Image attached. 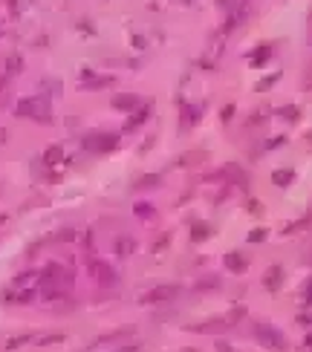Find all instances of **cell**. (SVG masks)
Here are the masks:
<instances>
[{"label":"cell","instance_id":"6da1fadb","mask_svg":"<svg viewBox=\"0 0 312 352\" xmlns=\"http://www.w3.org/2000/svg\"><path fill=\"white\" fill-rule=\"evenodd\" d=\"M20 118H35V121H52V110L46 104V99H23L15 107Z\"/></svg>","mask_w":312,"mask_h":352},{"label":"cell","instance_id":"7a4b0ae2","mask_svg":"<svg viewBox=\"0 0 312 352\" xmlns=\"http://www.w3.org/2000/svg\"><path fill=\"white\" fill-rule=\"evenodd\" d=\"M116 145H119V136H113V133H93L84 139V147H87V150H96V153L113 150Z\"/></svg>","mask_w":312,"mask_h":352},{"label":"cell","instance_id":"3957f363","mask_svg":"<svg viewBox=\"0 0 312 352\" xmlns=\"http://www.w3.org/2000/svg\"><path fill=\"white\" fill-rule=\"evenodd\" d=\"M258 338H260V343H266L269 349H283L286 346V341H283V335L277 332L275 326H269V324H258Z\"/></svg>","mask_w":312,"mask_h":352},{"label":"cell","instance_id":"277c9868","mask_svg":"<svg viewBox=\"0 0 312 352\" xmlns=\"http://www.w3.org/2000/svg\"><path fill=\"white\" fill-rule=\"evenodd\" d=\"M179 295V286H156V289L145 292L142 300L145 303H168V300H174Z\"/></svg>","mask_w":312,"mask_h":352},{"label":"cell","instance_id":"5b68a950","mask_svg":"<svg viewBox=\"0 0 312 352\" xmlns=\"http://www.w3.org/2000/svg\"><path fill=\"white\" fill-rule=\"evenodd\" d=\"M90 271H93V277H96L101 286H116V271L110 269L107 263L93 260V263H90Z\"/></svg>","mask_w":312,"mask_h":352},{"label":"cell","instance_id":"8992f818","mask_svg":"<svg viewBox=\"0 0 312 352\" xmlns=\"http://www.w3.org/2000/svg\"><path fill=\"white\" fill-rule=\"evenodd\" d=\"M225 269L232 271V274H243V271L249 269V260L240 251H229L225 254Z\"/></svg>","mask_w":312,"mask_h":352},{"label":"cell","instance_id":"52a82bcc","mask_svg":"<svg viewBox=\"0 0 312 352\" xmlns=\"http://www.w3.org/2000/svg\"><path fill=\"white\" fill-rule=\"evenodd\" d=\"M263 286H266L269 292L280 289V286H283V269H280V266H272V269L263 274Z\"/></svg>","mask_w":312,"mask_h":352},{"label":"cell","instance_id":"ba28073f","mask_svg":"<svg viewBox=\"0 0 312 352\" xmlns=\"http://www.w3.org/2000/svg\"><path fill=\"white\" fill-rule=\"evenodd\" d=\"M225 176H229V179H234V185H243V188H246V185H249V176H246V173L240 171V168H237V165L234 162H229L225 165Z\"/></svg>","mask_w":312,"mask_h":352},{"label":"cell","instance_id":"9c48e42d","mask_svg":"<svg viewBox=\"0 0 312 352\" xmlns=\"http://www.w3.org/2000/svg\"><path fill=\"white\" fill-rule=\"evenodd\" d=\"M272 182H275L277 188H286V185H292V182H295V171H289V168H280V171L272 173Z\"/></svg>","mask_w":312,"mask_h":352},{"label":"cell","instance_id":"30bf717a","mask_svg":"<svg viewBox=\"0 0 312 352\" xmlns=\"http://www.w3.org/2000/svg\"><path fill=\"white\" fill-rule=\"evenodd\" d=\"M211 237V226L208 222H194V228H191V240L194 243H203V240H208Z\"/></svg>","mask_w":312,"mask_h":352},{"label":"cell","instance_id":"8fae6325","mask_svg":"<svg viewBox=\"0 0 312 352\" xmlns=\"http://www.w3.org/2000/svg\"><path fill=\"white\" fill-rule=\"evenodd\" d=\"M113 107L130 113L133 107H139V99H136V95H116V99H113Z\"/></svg>","mask_w":312,"mask_h":352},{"label":"cell","instance_id":"7c38bea8","mask_svg":"<svg viewBox=\"0 0 312 352\" xmlns=\"http://www.w3.org/2000/svg\"><path fill=\"white\" fill-rule=\"evenodd\" d=\"M136 251V240H130V237H122L116 243V254L119 257H130V254Z\"/></svg>","mask_w":312,"mask_h":352},{"label":"cell","instance_id":"4fadbf2b","mask_svg":"<svg viewBox=\"0 0 312 352\" xmlns=\"http://www.w3.org/2000/svg\"><path fill=\"white\" fill-rule=\"evenodd\" d=\"M35 341H38L35 335H18V338H9V341H6V349H18L23 343H35Z\"/></svg>","mask_w":312,"mask_h":352},{"label":"cell","instance_id":"5bb4252c","mask_svg":"<svg viewBox=\"0 0 312 352\" xmlns=\"http://www.w3.org/2000/svg\"><path fill=\"white\" fill-rule=\"evenodd\" d=\"M194 159H205V150H191V153H182V156L177 159V165L188 168V165H194Z\"/></svg>","mask_w":312,"mask_h":352},{"label":"cell","instance_id":"9a60e30c","mask_svg":"<svg viewBox=\"0 0 312 352\" xmlns=\"http://www.w3.org/2000/svg\"><path fill=\"white\" fill-rule=\"evenodd\" d=\"M162 182V176H156V173H148V176H142V179L136 182V188L139 190H145V188H156Z\"/></svg>","mask_w":312,"mask_h":352},{"label":"cell","instance_id":"2e32d148","mask_svg":"<svg viewBox=\"0 0 312 352\" xmlns=\"http://www.w3.org/2000/svg\"><path fill=\"white\" fill-rule=\"evenodd\" d=\"M61 156H64V150L55 145V147H49V150L44 153V162H46V165H58V162H61Z\"/></svg>","mask_w":312,"mask_h":352},{"label":"cell","instance_id":"e0dca14e","mask_svg":"<svg viewBox=\"0 0 312 352\" xmlns=\"http://www.w3.org/2000/svg\"><path fill=\"white\" fill-rule=\"evenodd\" d=\"M277 113H280V116H283L286 121H298V116H301V110L295 107V104H289V107H280Z\"/></svg>","mask_w":312,"mask_h":352},{"label":"cell","instance_id":"ac0fdd59","mask_svg":"<svg viewBox=\"0 0 312 352\" xmlns=\"http://www.w3.org/2000/svg\"><path fill=\"white\" fill-rule=\"evenodd\" d=\"M269 55H272V49H269V46H260V49H258V52H254V55H251V63H254V67H260V63H263V61H266V58H269Z\"/></svg>","mask_w":312,"mask_h":352},{"label":"cell","instance_id":"d6986e66","mask_svg":"<svg viewBox=\"0 0 312 352\" xmlns=\"http://www.w3.org/2000/svg\"><path fill=\"white\" fill-rule=\"evenodd\" d=\"M148 116H151V107H142L139 113H133V118L127 121V127H136V124H142V121H145Z\"/></svg>","mask_w":312,"mask_h":352},{"label":"cell","instance_id":"ffe728a7","mask_svg":"<svg viewBox=\"0 0 312 352\" xmlns=\"http://www.w3.org/2000/svg\"><path fill=\"white\" fill-rule=\"evenodd\" d=\"M110 81H113V78H93V81L84 84V90H98V87H107Z\"/></svg>","mask_w":312,"mask_h":352},{"label":"cell","instance_id":"44dd1931","mask_svg":"<svg viewBox=\"0 0 312 352\" xmlns=\"http://www.w3.org/2000/svg\"><path fill=\"white\" fill-rule=\"evenodd\" d=\"M64 335H44V338H38L35 343H41V346H46V343H61Z\"/></svg>","mask_w":312,"mask_h":352},{"label":"cell","instance_id":"7402d4cb","mask_svg":"<svg viewBox=\"0 0 312 352\" xmlns=\"http://www.w3.org/2000/svg\"><path fill=\"white\" fill-rule=\"evenodd\" d=\"M263 240H266V228H254L249 234V243H263Z\"/></svg>","mask_w":312,"mask_h":352},{"label":"cell","instance_id":"603a6c76","mask_svg":"<svg viewBox=\"0 0 312 352\" xmlns=\"http://www.w3.org/2000/svg\"><path fill=\"white\" fill-rule=\"evenodd\" d=\"M277 78H280V73H275V75H269V78H263V81L258 84V90H269V87L277 81Z\"/></svg>","mask_w":312,"mask_h":352},{"label":"cell","instance_id":"cb8c5ba5","mask_svg":"<svg viewBox=\"0 0 312 352\" xmlns=\"http://www.w3.org/2000/svg\"><path fill=\"white\" fill-rule=\"evenodd\" d=\"M196 113H200L196 107H185V124H191V121H196Z\"/></svg>","mask_w":312,"mask_h":352},{"label":"cell","instance_id":"d4e9b609","mask_svg":"<svg viewBox=\"0 0 312 352\" xmlns=\"http://www.w3.org/2000/svg\"><path fill=\"white\" fill-rule=\"evenodd\" d=\"M243 315H246V312H243V309H234L232 315H229V321H225V324H234V321H240Z\"/></svg>","mask_w":312,"mask_h":352},{"label":"cell","instance_id":"484cf974","mask_svg":"<svg viewBox=\"0 0 312 352\" xmlns=\"http://www.w3.org/2000/svg\"><path fill=\"white\" fill-rule=\"evenodd\" d=\"M232 116H234V104H229V107L223 110V116H220V118H223V121H232Z\"/></svg>","mask_w":312,"mask_h":352},{"label":"cell","instance_id":"4316f807","mask_svg":"<svg viewBox=\"0 0 312 352\" xmlns=\"http://www.w3.org/2000/svg\"><path fill=\"white\" fill-rule=\"evenodd\" d=\"M249 211H251V214H260V211H263V205H260L258 199H251V202H249Z\"/></svg>","mask_w":312,"mask_h":352},{"label":"cell","instance_id":"83f0119b","mask_svg":"<svg viewBox=\"0 0 312 352\" xmlns=\"http://www.w3.org/2000/svg\"><path fill=\"white\" fill-rule=\"evenodd\" d=\"M303 303H306V306H312V280L306 283V300H303Z\"/></svg>","mask_w":312,"mask_h":352},{"label":"cell","instance_id":"f1b7e54d","mask_svg":"<svg viewBox=\"0 0 312 352\" xmlns=\"http://www.w3.org/2000/svg\"><path fill=\"white\" fill-rule=\"evenodd\" d=\"M136 214H139V217H148V214H151V205H139L136 208Z\"/></svg>","mask_w":312,"mask_h":352},{"label":"cell","instance_id":"f546056e","mask_svg":"<svg viewBox=\"0 0 312 352\" xmlns=\"http://www.w3.org/2000/svg\"><path fill=\"white\" fill-rule=\"evenodd\" d=\"M217 352H232V349H229V343H220V346H217Z\"/></svg>","mask_w":312,"mask_h":352},{"label":"cell","instance_id":"4dcf8cb0","mask_svg":"<svg viewBox=\"0 0 312 352\" xmlns=\"http://www.w3.org/2000/svg\"><path fill=\"white\" fill-rule=\"evenodd\" d=\"M220 6H232V0H220Z\"/></svg>","mask_w":312,"mask_h":352},{"label":"cell","instance_id":"1f68e13d","mask_svg":"<svg viewBox=\"0 0 312 352\" xmlns=\"http://www.w3.org/2000/svg\"><path fill=\"white\" fill-rule=\"evenodd\" d=\"M306 346H312V332H309V338H306Z\"/></svg>","mask_w":312,"mask_h":352},{"label":"cell","instance_id":"d6a6232c","mask_svg":"<svg viewBox=\"0 0 312 352\" xmlns=\"http://www.w3.org/2000/svg\"><path fill=\"white\" fill-rule=\"evenodd\" d=\"M309 145H312V133H309Z\"/></svg>","mask_w":312,"mask_h":352}]
</instances>
